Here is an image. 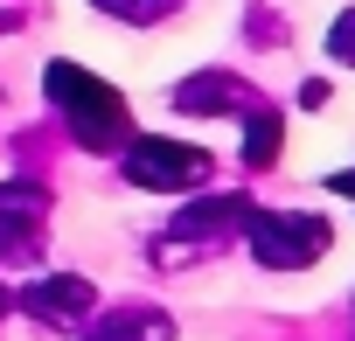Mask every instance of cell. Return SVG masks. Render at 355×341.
Instances as JSON below:
<instances>
[{"label": "cell", "instance_id": "obj_1", "mask_svg": "<svg viewBox=\"0 0 355 341\" xmlns=\"http://www.w3.org/2000/svg\"><path fill=\"white\" fill-rule=\"evenodd\" d=\"M42 84H49V98H56V112H63V125H70L77 146L112 153V146L125 139L132 112H125V98H119L105 77H91V70H77V63H49Z\"/></svg>", "mask_w": 355, "mask_h": 341}, {"label": "cell", "instance_id": "obj_2", "mask_svg": "<svg viewBox=\"0 0 355 341\" xmlns=\"http://www.w3.org/2000/svg\"><path fill=\"white\" fill-rule=\"evenodd\" d=\"M334 251V223L306 216V209H279V216H251V258L265 272H306Z\"/></svg>", "mask_w": 355, "mask_h": 341}, {"label": "cell", "instance_id": "obj_3", "mask_svg": "<svg viewBox=\"0 0 355 341\" xmlns=\"http://www.w3.org/2000/svg\"><path fill=\"white\" fill-rule=\"evenodd\" d=\"M216 175V160L202 146H182V139H132L125 146V182L132 189H153V195H189Z\"/></svg>", "mask_w": 355, "mask_h": 341}, {"label": "cell", "instance_id": "obj_4", "mask_svg": "<svg viewBox=\"0 0 355 341\" xmlns=\"http://www.w3.org/2000/svg\"><path fill=\"white\" fill-rule=\"evenodd\" d=\"M49 223V189L42 182H0V258H28Z\"/></svg>", "mask_w": 355, "mask_h": 341}, {"label": "cell", "instance_id": "obj_5", "mask_svg": "<svg viewBox=\"0 0 355 341\" xmlns=\"http://www.w3.org/2000/svg\"><path fill=\"white\" fill-rule=\"evenodd\" d=\"M91 279H77V272H56V279H35L28 286V313L35 320H49V327H77L84 313H91Z\"/></svg>", "mask_w": 355, "mask_h": 341}, {"label": "cell", "instance_id": "obj_6", "mask_svg": "<svg viewBox=\"0 0 355 341\" xmlns=\"http://www.w3.org/2000/svg\"><path fill=\"white\" fill-rule=\"evenodd\" d=\"M174 105L182 112H237V105H251V91L237 77H223V70H202L189 84H174Z\"/></svg>", "mask_w": 355, "mask_h": 341}, {"label": "cell", "instance_id": "obj_7", "mask_svg": "<svg viewBox=\"0 0 355 341\" xmlns=\"http://www.w3.org/2000/svg\"><path fill=\"white\" fill-rule=\"evenodd\" d=\"M91 341H174V327H167L160 313H146V306H125V313H112L105 327H91Z\"/></svg>", "mask_w": 355, "mask_h": 341}, {"label": "cell", "instance_id": "obj_8", "mask_svg": "<svg viewBox=\"0 0 355 341\" xmlns=\"http://www.w3.org/2000/svg\"><path fill=\"white\" fill-rule=\"evenodd\" d=\"M279 112H251L244 119V167H272V153H279Z\"/></svg>", "mask_w": 355, "mask_h": 341}, {"label": "cell", "instance_id": "obj_9", "mask_svg": "<svg viewBox=\"0 0 355 341\" xmlns=\"http://www.w3.org/2000/svg\"><path fill=\"white\" fill-rule=\"evenodd\" d=\"M98 15H119V21H132V28H146V21H160V15H174L182 0H91Z\"/></svg>", "mask_w": 355, "mask_h": 341}, {"label": "cell", "instance_id": "obj_10", "mask_svg": "<svg viewBox=\"0 0 355 341\" xmlns=\"http://www.w3.org/2000/svg\"><path fill=\"white\" fill-rule=\"evenodd\" d=\"M327 63L355 70V8H341V15L327 21Z\"/></svg>", "mask_w": 355, "mask_h": 341}, {"label": "cell", "instance_id": "obj_11", "mask_svg": "<svg viewBox=\"0 0 355 341\" xmlns=\"http://www.w3.org/2000/svg\"><path fill=\"white\" fill-rule=\"evenodd\" d=\"M0 313H8V286H0Z\"/></svg>", "mask_w": 355, "mask_h": 341}]
</instances>
